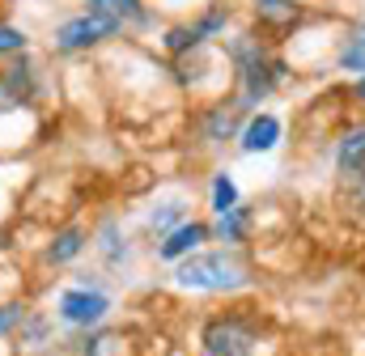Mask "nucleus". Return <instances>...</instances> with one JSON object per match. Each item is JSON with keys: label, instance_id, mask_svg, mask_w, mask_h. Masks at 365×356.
<instances>
[{"label": "nucleus", "instance_id": "a878e982", "mask_svg": "<svg viewBox=\"0 0 365 356\" xmlns=\"http://www.w3.org/2000/svg\"><path fill=\"white\" fill-rule=\"evenodd\" d=\"M340 191H344V204H349V208L365 212V170L357 178H344V182H340Z\"/></svg>", "mask_w": 365, "mask_h": 356}, {"label": "nucleus", "instance_id": "4be33fe9", "mask_svg": "<svg viewBox=\"0 0 365 356\" xmlns=\"http://www.w3.org/2000/svg\"><path fill=\"white\" fill-rule=\"evenodd\" d=\"M336 64L344 68V73H357L365 77V21L344 38V47H340V56H336Z\"/></svg>", "mask_w": 365, "mask_h": 356}, {"label": "nucleus", "instance_id": "a211bd4d", "mask_svg": "<svg viewBox=\"0 0 365 356\" xmlns=\"http://www.w3.org/2000/svg\"><path fill=\"white\" fill-rule=\"evenodd\" d=\"M200 47H208V43L195 34V26H191V21L170 26V30L162 34V51H166L170 60H182V56H191V51H200Z\"/></svg>", "mask_w": 365, "mask_h": 356}, {"label": "nucleus", "instance_id": "9b49d317", "mask_svg": "<svg viewBox=\"0 0 365 356\" xmlns=\"http://www.w3.org/2000/svg\"><path fill=\"white\" fill-rule=\"evenodd\" d=\"M302 21V4L297 0H255V26H259V38L268 34H289L297 30ZM272 43V38H268Z\"/></svg>", "mask_w": 365, "mask_h": 356}, {"label": "nucleus", "instance_id": "423d86ee", "mask_svg": "<svg viewBox=\"0 0 365 356\" xmlns=\"http://www.w3.org/2000/svg\"><path fill=\"white\" fill-rule=\"evenodd\" d=\"M251 119V110L230 93V98H221V102H212V106H204L200 110V136H204V145H225V140H238V132H242V123Z\"/></svg>", "mask_w": 365, "mask_h": 356}, {"label": "nucleus", "instance_id": "f03ea898", "mask_svg": "<svg viewBox=\"0 0 365 356\" xmlns=\"http://www.w3.org/2000/svg\"><path fill=\"white\" fill-rule=\"evenodd\" d=\"M175 284L187 293H238L251 284L247 259L225 246V251H195L182 263H175Z\"/></svg>", "mask_w": 365, "mask_h": 356}, {"label": "nucleus", "instance_id": "5701e85b", "mask_svg": "<svg viewBox=\"0 0 365 356\" xmlns=\"http://www.w3.org/2000/svg\"><path fill=\"white\" fill-rule=\"evenodd\" d=\"M191 26H195V34H200L204 43H212L217 34H225V26H230V9H225V4H212V9H204Z\"/></svg>", "mask_w": 365, "mask_h": 356}, {"label": "nucleus", "instance_id": "6ab92c4d", "mask_svg": "<svg viewBox=\"0 0 365 356\" xmlns=\"http://www.w3.org/2000/svg\"><path fill=\"white\" fill-rule=\"evenodd\" d=\"M208 64H212V51H208V47H200V51L182 56V60H175V81H179L182 89L200 85V81L208 77Z\"/></svg>", "mask_w": 365, "mask_h": 356}, {"label": "nucleus", "instance_id": "f3484780", "mask_svg": "<svg viewBox=\"0 0 365 356\" xmlns=\"http://www.w3.org/2000/svg\"><path fill=\"white\" fill-rule=\"evenodd\" d=\"M251 225H255V208L251 204H238V208H230V212H221V216L208 221L212 238L217 242H230V246H242L247 234H251Z\"/></svg>", "mask_w": 365, "mask_h": 356}, {"label": "nucleus", "instance_id": "2eb2a0df", "mask_svg": "<svg viewBox=\"0 0 365 356\" xmlns=\"http://www.w3.org/2000/svg\"><path fill=\"white\" fill-rule=\"evenodd\" d=\"M365 170V119L361 123H349L336 140V174L340 182L344 178H357Z\"/></svg>", "mask_w": 365, "mask_h": 356}, {"label": "nucleus", "instance_id": "ddd939ff", "mask_svg": "<svg viewBox=\"0 0 365 356\" xmlns=\"http://www.w3.org/2000/svg\"><path fill=\"white\" fill-rule=\"evenodd\" d=\"M64 344V356H115L123 348V331L115 327H93V331H73Z\"/></svg>", "mask_w": 365, "mask_h": 356}, {"label": "nucleus", "instance_id": "cd10ccee", "mask_svg": "<svg viewBox=\"0 0 365 356\" xmlns=\"http://www.w3.org/2000/svg\"><path fill=\"white\" fill-rule=\"evenodd\" d=\"M353 98H357V102H365V77H357V85H353Z\"/></svg>", "mask_w": 365, "mask_h": 356}, {"label": "nucleus", "instance_id": "b1692460", "mask_svg": "<svg viewBox=\"0 0 365 356\" xmlns=\"http://www.w3.org/2000/svg\"><path fill=\"white\" fill-rule=\"evenodd\" d=\"M26 51H30L26 30H17V26L0 21V56H4V60H13V56H26Z\"/></svg>", "mask_w": 365, "mask_h": 356}, {"label": "nucleus", "instance_id": "9d476101", "mask_svg": "<svg viewBox=\"0 0 365 356\" xmlns=\"http://www.w3.org/2000/svg\"><path fill=\"white\" fill-rule=\"evenodd\" d=\"M93 251H98V259H102V267L106 271H123V267L132 263V242H128V234L119 229V221H102L98 225V234H90Z\"/></svg>", "mask_w": 365, "mask_h": 356}, {"label": "nucleus", "instance_id": "393cba45", "mask_svg": "<svg viewBox=\"0 0 365 356\" xmlns=\"http://www.w3.org/2000/svg\"><path fill=\"white\" fill-rule=\"evenodd\" d=\"M26 301H0V340H9V335H17V327H21V318H26Z\"/></svg>", "mask_w": 365, "mask_h": 356}, {"label": "nucleus", "instance_id": "1a4fd4ad", "mask_svg": "<svg viewBox=\"0 0 365 356\" xmlns=\"http://www.w3.org/2000/svg\"><path fill=\"white\" fill-rule=\"evenodd\" d=\"M280 132H284L280 115L255 110V115L242 123V132H238V149H242V153H272L276 145H280Z\"/></svg>", "mask_w": 365, "mask_h": 356}, {"label": "nucleus", "instance_id": "6e6552de", "mask_svg": "<svg viewBox=\"0 0 365 356\" xmlns=\"http://www.w3.org/2000/svg\"><path fill=\"white\" fill-rule=\"evenodd\" d=\"M204 242H212L208 221H182L179 229H170V234L158 242V259H162V263H182V259L195 255Z\"/></svg>", "mask_w": 365, "mask_h": 356}, {"label": "nucleus", "instance_id": "dca6fc26", "mask_svg": "<svg viewBox=\"0 0 365 356\" xmlns=\"http://www.w3.org/2000/svg\"><path fill=\"white\" fill-rule=\"evenodd\" d=\"M13 340H17L26 352H43V348H51V344H56V318H51L47 310H34V305H30Z\"/></svg>", "mask_w": 365, "mask_h": 356}, {"label": "nucleus", "instance_id": "39448f33", "mask_svg": "<svg viewBox=\"0 0 365 356\" xmlns=\"http://www.w3.org/2000/svg\"><path fill=\"white\" fill-rule=\"evenodd\" d=\"M119 34H123V30H119L115 21H106V17H98V13H77V17H68V21L56 26L51 47H56L60 56H77V51H93V47H102V43H110V38H119Z\"/></svg>", "mask_w": 365, "mask_h": 356}, {"label": "nucleus", "instance_id": "412c9836", "mask_svg": "<svg viewBox=\"0 0 365 356\" xmlns=\"http://www.w3.org/2000/svg\"><path fill=\"white\" fill-rule=\"evenodd\" d=\"M182 221H191V216H187V204H182V199H166V204H158V208L149 212V234L166 238L170 229H179Z\"/></svg>", "mask_w": 365, "mask_h": 356}, {"label": "nucleus", "instance_id": "4468645a", "mask_svg": "<svg viewBox=\"0 0 365 356\" xmlns=\"http://www.w3.org/2000/svg\"><path fill=\"white\" fill-rule=\"evenodd\" d=\"M86 13L115 21L119 30H145L149 26V4L145 0H86Z\"/></svg>", "mask_w": 365, "mask_h": 356}, {"label": "nucleus", "instance_id": "20e7f679", "mask_svg": "<svg viewBox=\"0 0 365 356\" xmlns=\"http://www.w3.org/2000/svg\"><path fill=\"white\" fill-rule=\"evenodd\" d=\"M200 348H204V356H255V348H259V318L247 314V310L212 314L200 327Z\"/></svg>", "mask_w": 365, "mask_h": 356}, {"label": "nucleus", "instance_id": "aec40b11", "mask_svg": "<svg viewBox=\"0 0 365 356\" xmlns=\"http://www.w3.org/2000/svg\"><path fill=\"white\" fill-rule=\"evenodd\" d=\"M208 204H212V216H221V212H230V208H238L242 199H238V182L230 178V170H217L212 182H208Z\"/></svg>", "mask_w": 365, "mask_h": 356}, {"label": "nucleus", "instance_id": "0eeeda50", "mask_svg": "<svg viewBox=\"0 0 365 356\" xmlns=\"http://www.w3.org/2000/svg\"><path fill=\"white\" fill-rule=\"evenodd\" d=\"M0 85L13 93V102H17V110H26V106H34L38 98H43V68H38V60L26 51V56H13L4 68H0Z\"/></svg>", "mask_w": 365, "mask_h": 356}, {"label": "nucleus", "instance_id": "f8f14e48", "mask_svg": "<svg viewBox=\"0 0 365 356\" xmlns=\"http://www.w3.org/2000/svg\"><path fill=\"white\" fill-rule=\"evenodd\" d=\"M86 246H90V229H86V225H64V229L51 234V242H47V251H43V263L47 267H68L86 255Z\"/></svg>", "mask_w": 365, "mask_h": 356}, {"label": "nucleus", "instance_id": "f257e3e1", "mask_svg": "<svg viewBox=\"0 0 365 356\" xmlns=\"http://www.w3.org/2000/svg\"><path fill=\"white\" fill-rule=\"evenodd\" d=\"M225 60L234 64V81H238V102L255 115L259 102H268L276 89L289 81V64L268 47V38L259 34H234L225 38Z\"/></svg>", "mask_w": 365, "mask_h": 356}, {"label": "nucleus", "instance_id": "7ed1b4c3", "mask_svg": "<svg viewBox=\"0 0 365 356\" xmlns=\"http://www.w3.org/2000/svg\"><path fill=\"white\" fill-rule=\"evenodd\" d=\"M110 310H115V297H110V288L102 284V276L81 271L68 288H60L51 318H56L60 327H68V331H93V327H106Z\"/></svg>", "mask_w": 365, "mask_h": 356}, {"label": "nucleus", "instance_id": "bb28decb", "mask_svg": "<svg viewBox=\"0 0 365 356\" xmlns=\"http://www.w3.org/2000/svg\"><path fill=\"white\" fill-rule=\"evenodd\" d=\"M13 110H17V102H13V93H9L4 85H0V115H13Z\"/></svg>", "mask_w": 365, "mask_h": 356}]
</instances>
